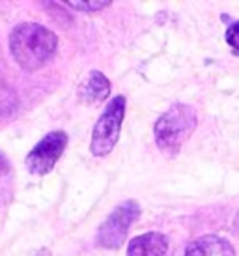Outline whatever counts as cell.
<instances>
[{
  "instance_id": "2",
  "label": "cell",
  "mask_w": 239,
  "mask_h": 256,
  "mask_svg": "<svg viewBox=\"0 0 239 256\" xmlns=\"http://www.w3.org/2000/svg\"><path fill=\"white\" fill-rule=\"evenodd\" d=\"M196 129V112L189 105L178 103L170 107L155 122L154 135L155 142L164 156L176 157L182 146L190 138L192 131Z\"/></svg>"
},
{
  "instance_id": "10",
  "label": "cell",
  "mask_w": 239,
  "mask_h": 256,
  "mask_svg": "<svg viewBox=\"0 0 239 256\" xmlns=\"http://www.w3.org/2000/svg\"><path fill=\"white\" fill-rule=\"evenodd\" d=\"M70 8L73 10H80V12H99V10H103L106 8L108 4H112L110 0H90V2H75V0H70V2H66Z\"/></svg>"
},
{
  "instance_id": "13",
  "label": "cell",
  "mask_w": 239,
  "mask_h": 256,
  "mask_svg": "<svg viewBox=\"0 0 239 256\" xmlns=\"http://www.w3.org/2000/svg\"><path fill=\"white\" fill-rule=\"evenodd\" d=\"M234 226H236V232L239 234V214H238V217H236V220H234Z\"/></svg>"
},
{
  "instance_id": "7",
  "label": "cell",
  "mask_w": 239,
  "mask_h": 256,
  "mask_svg": "<svg viewBox=\"0 0 239 256\" xmlns=\"http://www.w3.org/2000/svg\"><path fill=\"white\" fill-rule=\"evenodd\" d=\"M183 256H236L232 243L218 236H202L190 243Z\"/></svg>"
},
{
  "instance_id": "8",
  "label": "cell",
  "mask_w": 239,
  "mask_h": 256,
  "mask_svg": "<svg viewBox=\"0 0 239 256\" xmlns=\"http://www.w3.org/2000/svg\"><path fill=\"white\" fill-rule=\"evenodd\" d=\"M108 94H110V82L98 70L90 72V75L84 78V82L78 88V98L84 101V103H88V105L105 101L108 98Z\"/></svg>"
},
{
  "instance_id": "6",
  "label": "cell",
  "mask_w": 239,
  "mask_h": 256,
  "mask_svg": "<svg viewBox=\"0 0 239 256\" xmlns=\"http://www.w3.org/2000/svg\"><path fill=\"white\" fill-rule=\"evenodd\" d=\"M168 240L161 232H148L133 238L127 245V256H164Z\"/></svg>"
},
{
  "instance_id": "12",
  "label": "cell",
  "mask_w": 239,
  "mask_h": 256,
  "mask_svg": "<svg viewBox=\"0 0 239 256\" xmlns=\"http://www.w3.org/2000/svg\"><path fill=\"white\" fill-rule=\"evenodd\" d=\"M8 170H10V163H8L6 157L0 154V176H2V174H6Z\"/></svg>"
},
{
  "instance_id": "5",
  "label": "cell",
  "mask_w": 239,
  "mask_h": 256,
  "mask_svg": "<svg viewBox=\"0 0 239 256\" xmlns=\"http://www.w3.org/2000/svg\"><path fill=\"white\" fill-rule=\"evenodd\" d=\"M66 146H68V135L64 131H52L45 135L26 156L24 161L26 168L38 176L49 174L58 163V159L62 157Z\"/></svg>"
},
{
  "instance_id": "4",
  "label": "cell",
  "mask_w": 239,
  "mask_h": 256,
  "mask_svg": "<svg viewBox=\"0 0 239 256\" xmlns=\"http://www.w3.org/2000/svg\"><path fill=\"white\" fill-rule=\"evenodd\" d=\"M140 215V206L134 200L122 202L98 230V245L103 249H120L127 240V232Z\"/></svg>"
},
{
  "instance_id": "9",
  "label": "cell",
  "mask_w": 239,
  "mask_h": 256,
  "mask_svg": "<svg viewBox=\"0 0 239 256\" xmlns=\"http://www.w3.org/2000/svg\"><path fill=\"white\" fill-rule=\"evenodd\" d=\"M17 107V96L15 90L6 82V78L0 75V114L10 112Z\"/></svg>"
},
{
  "instance_id": "3",
  "label": "cell",
  "mask_w": 239,
  "mask_h": 256,
  "mask_svg": "<svg viewBox=\"0 0 239 256\" xmlns=\"http://www.w3.org/2000/svg\"><path fill=\"white\" fill-rule=\"evenodd\" d=\"M127 101L124 96H116L112 101L106 105L105 112L99 116V120L94 126L92 133L90 152L96 157H106L114 150L120 138L122 131V122L126 116Z\"/></svg>"
},
{
  "instance_id": "11",
  "label": "cell",
  "mask_w": 239,
  "mask_h": 256,
  "mask_svg": "<svg viewBox=\"0 0 239 256\" xmlns=\"http://www.w3.org/2000/svg\"><path fill=\"white\" fill-rule=\"evenodd\" d=\"M226 42L232 49L239 50V21L232 22L226 30Z\"/></svg>"
},
{
  "instance_id": "1",
  "label": "cell",
  "mask_w": 239,
  "mask_h": 256,
  "mask_svg": "<svg viewBox=\"0 0 239 256\" xmlns=\"http://www.w3.org/2000/svg\"><path fill=\"white\" fill-rule=\"evenodd\" d=\"M58 38L38 22H21L10 34V50L24 72H36L54 56Z\"/></svg>"
}]
</instances>
